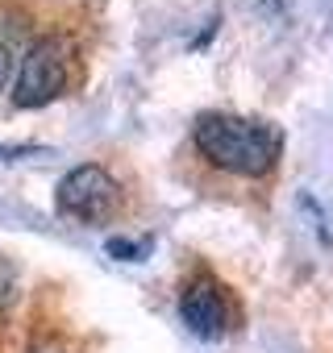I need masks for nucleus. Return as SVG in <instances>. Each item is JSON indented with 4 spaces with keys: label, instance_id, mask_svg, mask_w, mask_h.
<instances>
[{
    "label": "nucleus",
    "instance_id": "nucleus-4",
    "mask_svg": "<svg viewBox=\"0 0 333 353\" xmlns=\"http://www.w3.org/2000/svg\"><path fill=\"white\" fill-rule=\"evenodd\" d=\"M180 316H184V324H188L196 336H204V341H209V336H221L225 324H229V307H225L221 287H217L213 279L188 283L184 295H180Z\"/></svg>",
    "mask_w": 333,
    "mask_h": 353
},
{
    "label": "nucleus",
    "instance_id": "nucleus-6",
    "mask_svg": "<svg viewBox=\"0 0 333 353\" xmlns=\"http://www.w3.org/2000/svg\"><path fill=\"white\" fill-rule=\"evenodd\" d=\"M146 250H150V241H121V237H113V241H108V254H113V258H121V262H137Z\"/></svg>",
    "mask_w": 333,
    "mask_h": 353
},
{
    "label": "nucleus",
    "instance_id": "nucleus-8",
    "mask_svg": "<svg viewBox=\"0 0 333 353\" xmlns=\"http://www.w3.org/2000/svg\"><path fill=\"white\" fill-rule=\"evenodd\" d=\"M30 353H63L59 345H38V349H30Z\"/></svg>",
    "mask_w": 333,
    "mask_h": 353
},
{
    "label": "nucleus",
    "instance_id": "nucleus-2",
    "mask_svg": "<svg viewBox=\"0 0 333 353\" xmlns=\"http://www.w3.org/2000/svg\"><path fill=\"white\" fill-rule=\"evenodd\" d=\"M67 63H71V46L63 38H38L17 71V108H42L55 96H63L67 88Z\"/></svg>",
    "mask_w": 333,
    "mask_h": 353
},
{
    "label": "nucleus",
    "instance_id": "nucleus-5",
    "mask_svg": "<svg viewBox=\"0 0 333 353\" xmlns=\"http://www.w3.org/2000/svg\"><path fill=\"white\" fill-rule=\"evenodd\" d=\"M17 291H21L17 262L13 258H0V307H13L17 303Z\"/></svg>",
    "mask_w": 333,
    "mask_h": 353
},
{
    "label": "nucleus",
    "instance_id": "nucleus-3",
    "mask_svg": "<svg viewBox=\"0 0 333 353\" xmlns=\"http://www.w3.org/2000/svg\"><path fill=\"white\" fill-rule=\"evenodd\" d=\"M59 212L71 216V221H84V225H100L108 221L117 208H121V188L108 170L100 166H75L67 179L59 183V196H55Z\"/></svg>",
    "mask_w": 333,
    "mask_h": 353
},
{
    "label": "nucleus",
    "instance_id": "nucleus-7",
    "mask_svg": "<svg viewBox=\"0 0 333 353\" xmlns=\"http://www.w3.org/2000/svg\"><path fill=\"white\" fill-rule=\"evenodd\" d=\"M9 75H13V54L0 46V92H5V83H9Z\"/></svg>",
    "mask_w": 333,
    "mask_h": 353
},
{
    "label": "nucleus",
    "instance_id": "nucleus-1",
    "mask_svg": "<svg viewBox=\"0 0 333 353\" xmlns=\"http://www.w3.org/2000/svg\"><path fill=\"white\" fill-rule=\"evenodd\" d=\"M192 141L213 166H221L229 174H242V179H263V174H271L275 162H279V150H283V137H279L275 125L234 117V112L196 117Z\"/></svg>",
    "mask_w": 333,
    "mask_h": 353
}]
</instances>
